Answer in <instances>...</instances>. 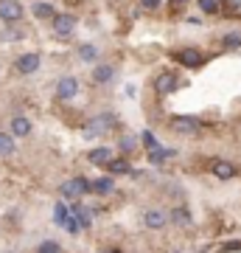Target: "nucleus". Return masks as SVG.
Wrapping results in <instances>:
<instances>
[{"label":"nucleus","mask_w":241,"mask_h":253,"mask_svg":"<svg viewBox=\"0 0 241 253\" xmlns=\"http://www.w3.org/2000/svg\"><path fill=\"white\" fill-rule=\"evenodd\" d=\"M87 191H90L87 177H70V180H65L62 186H59V194H62L65 200H79V197H84Z\"/></svg>","instance_id":"obj_1"},{"label":"nucleus","mask_w":241,"mask_h":253,"mask_svg":"<svg viewBox=\"0 0 241 253\" xmlns=\"http://www.w3.org/2000/svg\"><path fill=\"white\" fill-rule=\"evenodd\" d=\"M112 124H115V116H109V113H101V116L90 118L87 126H84V135L87 138H99L104 135V132H109L112 129Z\"/></svg>","instance_id":"obj_2"},{"label":"nucleus","mask_w":241,"mask_h":253,"mask_svg":"<svg viewBox=\"0 0 241 253\" xmlns=\"http://www.w3.org/2000/svg\"><path fill=\"white\" fill-rule=\"evenodd\" d=\"M54 222L59 228H68L70 234H79V222L73 219V211L65 206V200H59V203L54 206Z\"/></svg>","instance_id":"obj_3"},{"label":"nucleus","mask_w":241,"mask_h":253,"mask_svg":"<svg viewBox=\"0 0 241 253\" xmlns=\"http://www.w3.org/2000/svg\"><path fill=\"white\" fill-rule=\"evenodd\" d=\"M199 126L202 124H199V118H194V116H177L171 121V129L179 132V135H197Z\"/></svg>","instance_id":"obj_4"},{"label":"nucleus","mask_w":241,"mask_h":253,"mask_svg":"<svg viewBox=\"0 0 241 253\" xmlns=\"http://www.w3.org/2000/svg\"><path fill=\"white\" fill-rule=\"evenodd\" d=\"M76 31V17L73 14H56L54 17V34L59 40H68V37Z\"/></svg>","instance_id":"obj_5"},{"label":"nucleus","mask_w":241,"mask_h":253,"mask_svg":"<svg viewBox=\"0 0 241 253\" xmlns=\"http://www.w3.org/2000/svg\"><path fill=\"white\" fill-rule=\"evenodd\" d=\"M76 93H79V79H76V76H62V79L56 82V96L62 101L73 99Z\"/></svg>","instance_id":"obj_6"},{"label":"nucleus","mask_w":241,"mask_h":253,"mask_svg":"<svg viewBox=\"0 0 241 253\" xmlns=\"http://www.w3.org/2000/svg\"><path fill=\"white\" fill-rule=\"evenodd\" d=\"M23 17V6L17 0H0V20L3 23H17Z\"/></svg>","instance_id":"obj_7"},{"label":"nucleus","mask_w":241,"mask_h":253,"mask_svg":"<svg viewBox=\"0 0 241 253\" xmlns=\"http://www.w3.org/2000/svg\"><path fill=\"white\" fill-rule=\"evenodd\" d=\"M177 84H179V79L174 73H160V76L154 79V90L160 93V96H169V93L177 90Z\"/></svg>","instance_id":"obj_8"},{"label":"nucleus","mask_w":241,"mask_h":253,"mask_svg":"<svg viewBox=\"0 0 241 253\" xmlns=\"http://www.w3.org/2000/svg\"><path fill=\"white\" fill-rule=\"evenodd\" d=\"M166 222H169V217L163 214L160 208H149V211L143 214V225L152 228V231H160V228H166Z\"/></svg>","instance_id":"obj_9"},{"label":"nucleus","mask_w":241,"mask_h":253,"mask_svg":"<svg viewBox=\"0 0 241 253\" xmlns=\"http://www.w3.org/2000/svg\"><path fill=\"white\" fill-rule=\"evenodd\" d=\"M39 62H42V59H39V54H23L17 62H14V68H17L23 76H28V73H34L36 68H39Z\"/></svg>","instance_id":"obj_10"},{"label":"nucleus","mask_w":241,"mask_h":253,"mask_svg":"<svg viewBox=\"0 0 241 253\" xmlns=\"http://www.w3.org/2000/svg\"><path fill=\"white\" fill-rule=\"evenodd\" d=\"M177 59H179L182 65H185V68H199L205 56L199 54L197 48H182V51H177Z\"/></svg>","instance_id":"obj_11"},{"label":"nucleus","mask_w":241,"mask_h":253,"mask_svg":"<svg viewBox=\"0 0 241 253\" xmlns=\"http://www.w3.org/2000/svg\"><path fill=\"white\" fill-rule=\"evenodd\" d=\"M87 161L93 163V166H107V163L112 161V149H109V146H96V149H90Z\"/></svg>","instance_id":"obj_12"},{"label":"nucleus","mask_w":241,"mask_h":253,"mask_svg":"<svg viewBox=\"0 0 241 253\" xmlns=\"http://www.w3.org/2000/svg\"><path fill=\"white\" fill-rule=\"evenodd\" d=\"M11 135H17V138L31 135V121L26 116H14L11 118Z\"/></svg>","instance_id":"obj_13"},{"label":"nucleus","mask_w":241,"mask_h":253,"mask_svg":"<svg viewBox=\"0 0 241 253\" xmlns=\"http://www.w3.org/2000/svg\"><path fill=\"white\" fill-rule=\"evenodd\" d=\"M112 76H115V68H112V65H99V68H96V71H93V82H96V84H107V82H112Z\"/></svg>","instance_id":"obj_14"},{"label":"nucleus","mask_w":241,"mask_h":253,"mask_svg":"<svg viewBox=\"0 0 241 253\" xmlns=\"http://www.w3.org/2000/svg\"><path fill=\"white\" fill-rule=\"evenodd\" d=\"M213 174L219 177V180H230V177H236V166L227 161H216L213 163Z\"/></svg>","instance_id":"obj_15"},{"label":"nucleus","mask_w":241,"mask_h":253,"mask_svg":"<svg viewBox=\"0 0 241 253\" xmlns=\"http://www.w3.org/2000/svg\"><path fill=\"white\" fill-rule=\"evenodd\" d=\"M31 11H34L36 20H51V17H56V14H54V6H51V3H42V0H39V3H34V6H31Z\"/></svg>","instance_id":"obj_16"},{"label":"nucleus","mask_w":241,"mask_h":253,"mask_svg":"<svg viewBox=\"0 0 241 253\" xmlns=\"http://www.w3.org/2000/svg\"><path fill=\"white\" fill-rule=\"evenodd\" d=\"M90 189L96 191V194H109V191L115 189V183H112V177H99V180L90 183Z\"/></svg>","instance_id":"obj_17"},{"label":"nucleus","mask_w":241,"mask_h":253,"mask_svg":"<svg viewBox=\"0 0 241 253\" xmlns=\"http://www.w3.org/2000/svg\"><path fill=\"white\" fill-rule=\"evenodd\" d=\"M171 222H174V225H191V211H188V208H174V211H171Z\"/></svg>","instance_id":"obj_18"},{"label":"nucleus","mask_w":241,"mask_h":253,"mask_svg":"<svg viewBox=\"0 0 241 253\" xmlns=\"http://www.w3.org/2000/svg\"><path fill=\"white\" fill-rule=\"evenodd\" d=\"M79 59L81 62H96V59H99V48L90 45V42H84V45L79 48Z\"/></svg>","instance_id":"obj_19"},{"label":"nucleus","mask_w":241,"mask_h":253,"mask_svg":"<svg viewBox=\"0 0 241 253\" xmlns=\"http://www.w3.org/2000/svg\"><path fill=\"white\" fill-rule=\"evenodd\" d=\"M14 152V135H9V132H0V155L6 158V155Z\"/></svg>","instance_id":"obj_20"},{"label":"nucleus","mask_w":241,"mask_h":253,"mask_svg":"<svg viewBox=\"0 0 241 253\" xmlns=\"http://www.w3.org/2000/svg\"><path fill=\"white\" fill-rule=\"evenodd\" d=\"M107 172H112V174H126V172H129V163H126V161H118V158H112V161L107 163Z\"/></svg>","instance_id":"obj_21"},{"label":"nucleus","mask_w":241,"mask_h":253,"mask_svg":"<svg viewBox=\"0 0 241 253\" xmlns=\"http://www.w3.org/2000/svg\"><path fill=\"white\" fill-rule=\"evenodd\" d=\"M135 146H138V138H135V135H124L121 141H118V149H121L124 155L135 152Z\"/></svg>","instance_id":"obj_22"},{"label":"nucleus","mask_w":241,"mask_h":253,"mask_svg":"<svg viewBox=\"0 0 241 253\" xmlns=\"http://www.w3.org/2000/svg\"><path fill=\"white\" fill-rule=\"evenodd\" d=\"M174 152H177V149H163V146H160V149H154V152H149V161H152V163H163L166 158H171Z\"/></svg>","instance_id":"obj_23"},{"label":"nucleus","mask_w":241,"mask_h":253,"mask_svg":"<svg viewBox=\"0 0 241 253\" xmlns=\"http://www.w3.org/2000/svg\"><path fill=\"white\" fill-rule=\"evenodd\" d=\"M222 42H224L227 48H239V45H241V31H230V34H224Z\"/></svg>","instance_id":"obj_24"},{"label":"nucleus","mask_w":241,"mask_h":253,"mask_svg":"<svg viewBox=\"0 0 241 253\" xmlns=\"http://www.w3.org/2000/svg\"><path fill=\"white\" fill-rule=\"evenodd\" d=\"M73 214L79 217V228H90V211H87V208L76 206V208H73Z\"/></svg>","instance_id":"obj_25"},{"label":"nucleus","mask_w":241,"mask_h":253,"mask_svg":"<svg viewBox=\"0 0 241 253\" xmlns=\"http://www.w3.org/2000/svg\"><path fill=\"white\" fill-rule=\"evenodd\" d=\"M36 253H62V248H59V242H54V239H45Z\"/></svg>","instance_id":"obj_26"},{"label":"nucleus","mask_w":241,"mask_h":253,"mask_svg":"<svg viewBox=\"0 0 241 253\" xmlns=\"http://www.w3.org/2000/svg\"><path fill=\"white\" fill-rule=\"evenodd\" d=\"M199 9L205 14H216L219 11V0H199Z\"/></svg>","instance_id":"obj_27"},{"label":"nucleus","mask_w":241,"mask_h":253,"mask_svg":"<svg viewBox=\"0 0 241 253\" xmlns=\"http://www.w3.org/2000/svg\"><path fill=\"white\" fill-rule=\"evenodd\" d=\"M0 37L3 40H23V28H6Z\"/></svg>","instance_id":"obj_28"},{"label":"nucleus","mask_w":241,"mask_h":253,"mask_svg":"<svg viewBox=\"0 0 241 253\" xmlns=\"http://www.w3.org/2000/svg\"><path fill=\"white\" fill-rule=\"evenodd\" d=\"M143 144L149 146V149H152V152H154V149H160V144H157V138H154L152 132H143Z\"/></svg>","instance_id":"obj_29"},{"label":"nucleus","mask_w":241,"mask_h":253,"mask_svg":"<svg viewBox=\"0 0 241 253\" xmlns=\"http://www.w3.org/2000/svg\"><path fill=\"white\" fill-rule=\"evenodd\" d=\"M140 3L146 9H157V6H160V0H140Z\"/></svg>","instance_id":"obj_30"},{"label":"nucleus","mask_w":241,"mask_h":253,"mask_svg":"<svg viewBox=\"0 0 241 253\" xmlns=\"http://www.w3.org/2000/svg\"><path fill=\"white\" fill-rule=\"evenodd\" d=\"M182 3H188V0H171V6H182Z\"/></svg>","instance_id":"obj_31"},{"label":"nucleus","mask_w":241,"mask_h":253,"mask_svg":"<svg viewBox=\"0 0 241 253\" xmlns=\"http://www.w3.org/2000/svg\"><path fill=\"white\" fill-rule=\"evenodd\" d=\"M233 9H236V11H241V0H236V3H233Z\"/></svg>","instance_id":"obj_32"},{"label":"nucleus","mask_w":241,"mask_h":253,"mask_svg":"<svg viewBox=\"0 0 241 253\" xmlns=\"http://www.w3.org/2000/svg\"><path fill=\"white\" fill-rule=\"evenodd\" d=\"M104 253H118V251H104Z\"/></svg>","instance_id":"obj_33"},{"label":"nucleus","mask_w":241,"mask_h":253,"mask_svg":"<svg viewBox=\"0 0 241 253\" xmlns=\"http://www.w3.org/2000/svg\"><path fill=\"white\" fill-rule=\"evenodd\" d=\"M6 253H14V251H6Z\"/></svg>","instance_id":"obj_34"}]
</instances>
